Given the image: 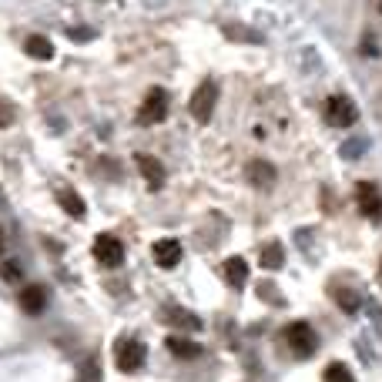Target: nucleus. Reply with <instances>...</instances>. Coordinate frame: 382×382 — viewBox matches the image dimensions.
I'll use <instances>...</instances> for the list:
<instances>
[{
    "label": "nucleus",
    "instance_id": "nucleus-4",
    "mask_svg": "<svg viewBox=\"0 0 382 382\" xmlns=\"http://www.w3.org/2000/svg\"><path fill=\"white\" fill-rule=\"evenodd\" d=\"M94 258L101 262L104 268H118L125 262V245L114 235H98L94 238Z\"/></svg>",
    "mask_w": 382,
    "mask_h": 382
},
{
    "label": "nucleus",
    "instance_id": "nucleus-12",
    "mask_svg": "<svg viewBox=\"0 0 382 382\" xmlns=\"http://www.w3.org/2000/svg\"><path fill=\"white\" fill-rule=\"evenodd\" d=\"M24 51L34 57V61H51L54 57V44L44 37V34H30L24 41Z\"/></svg>",
    "mask_w": 382,
    "mask_h": 382
},
{
    "label": "nucleus",
    "instance_id": "nucleus-15",
    "mask_svg": "<svg viewBox=\"0 0 382 382\" xmlns=\"http://www.w3.org/2000/svg\"><path fill=\"white\" fill-rule=\"evenodd\" d=\"M168 349H171V356H178V359H195L202 352L195 342H188V339H181V335H171V339H168Z\"/></svg>",
    "mask_w": 382,
    "mask_h": 382
},
{
    "label": "nucleus",
    "instance_id": "nucleus-1",
    "mask_svg": "<svg viewBox=\"0 0 382 382\" xmlns=\"http://www.w3.org/2000/svg\"><path fill=\"white\" fill-rule=\"evenodd\" d=\"M168 114V91L165 87H151L141 101V111H138V125L141 127H151L158 121H165Z\"/></svg>",
    "mask_w": 382,
    "mask_h": 382
},
{
    "label": "nucleus",
    "instance_id": "nucleus-8",
    "mask_svg": "<svg viewBox=\"0 0 382 382\" xmlns=\"http://www.w3.org/2000/svg\"><path fill=\"white\" fill-rule=\"evenodd\" d=\"M181 255L184 252H181L178 238H158V242L151 245V258L161 265V268H175V265L181 262Z\"/></svg>",
    "mask_w": 382,
    "mask_h": 382
},
{
    "label": "nucleus",
    "instance_id": "nucleus-6",
    "mask_svg": "<svg viewBox=\"0 0 382 382\" xmlns=\"http://www.w3.org/2000/svg\"><path fill=\"white\" fill-rule=\"evenodd\" d=\"M326 118H329L335 127H352L359 118L356 104L349 101V98H342V94H335V98H329L326 101Z\"/></svg>",
    "mask_w": 382,
    "mask_h": 382
},
{
    "label": "nucleus",
    "instance_id": "nucleus-3",
    "mask_svg": "<svg viewBox=\"0 0 382 382\" xmlns=\"http://www.w3.org/2000/svg\"><path fill=\"white\" fill-rule=\"evenodd\" d=\"M215 101H218V84L215 81H202L195 87V94H191V114H195V121L204 125L211 118V111H215Z\"/></svg>",
    "mask_w": 382,
    "mask_h": 382
},
{
    "label": "nucleus",
    "instance_id": "nucleus-7",
    "mask_svg": "<svg viewBox=\"0 0 382 382\" xmlns=\"http://www.w3.org/2000/svg\"><path fill=\"white\" fill-rule=\"evenodd\" d=\"M285 339H288V346H292L299 356H312V352H315V342H319L308 322H292V326L285 329Z\"/></svg>",
    "mask_w": 382,
    "mask_h": 382
},
{
    "label": "nucleus",
    "instance_id": "nucleus-2",
    "mask_svg": "<svg viewBox=\"0 0 382 382\" xmlns=\"http://www.w3.org/2000/svg\"><path fill=\"white\" fill-rule=\"evenodd\" d=\"M114 362H118L121 372H138L145 365V346L138 339H121L114 346Z\"/></svg>",
    "mask_w": 382,
    "mask_h": 382
},
{
    "label": "nucleus",
    "instance_id": "nucleus-23",
    "mask_svg": "<svg viewBox=\"0 0 382 382\" xmlns=\"http://www.w3.org/2000/svg\"><path fill=\"white\" fill-rule=\"evenodd\" d=\"M379 10H382V0H379Z\"/></svg>",
    "mask_w": 382,
    "mask_h": 382
},
{
    "label": "nucleus",
    "instance_id": "nucleus-13",
    "mask_svg": "<svg viewBox=\"0 0 382 382\" xmlns=\"http://www.w3.org/2000/svg\"><path fill=\"white\" fill-rule=\"evenodd\" d=\"M57 202H61V208H64L71 218H84V215H87V208H84V198H81L77 191H71V188L57 191Z\"/></svg>",
    "mask_w": 382,
    "mask_h": 382
},
{
    "label": "nucleus",
    "instance_id": "nucleus-20",
    "mask_svg": "<svg viewBox=\"0 0 382 382\" xmlns=\"http://www.w3.org/2000/svg\"><path fill=\"white\" fill-rule=\"evenodd\" d=\"M14 118H17L14 104H10V101H3V98H0V127H10V125H14Z\"/></svg>",
    "mask_w": 382,
    "mask_h": 382
},
{
    "label": "nucleus",
    "instance_id": "nucleus-14",
    "mask_svg": "<svg viewBox=\"0 0 382 382\" xmlns=\"http://www.w3.org/2000/svg\"><path fill=\"white\" fill-rule=\"evenodd\" d=\"M225 279H229L231 285H245V282H248V265H245V258L231 255L229 262H225Z\"/></svg>",
    "mask_w": 382,
    "mask_h": 382
},
{
    "label": "nucleus",
    "instance_id": "nucleus-5",
    "mask_svg": "<svg viewBox=\"0 0 382 382\" xmlns=\"http://www.w3.org/2000/svg\"><path fill=\"white\" fill-rule=\"evenodd\" d=\"M356 204L365 218H382V191L372 181H359L356 184Z\"/></svg>",
    "mask_w": 382,
    "mask_h": 382
},
{
    "label": "nucleus",
    "instance_id": "nucleus-16",
    "mask_svg": "<svg viewBox=\"0 0 382 382\" xmlns=\"http://www.w3.org/2000/svg\"><path fill=\"white\" fill-rule=\"evenodd\" d=\"M282 262H285V255H282L279 242H272V245L262 248V265H265V268H282Z\"/></svg>",
    "mask_w": 382,
    "mask_h": 382
},
{
    "label": "nucleus",
    "instance_id": "nucleus-9",
    "mask_svg": "<svg viewBox=\"0 0 382 382\" xmlns=\"http://www.w3.org/2000/svg\"><path fill=\"white\" fill-rule=\"evenodd\" d=\"M245 178L252 181L255 188H272V184H275V168H272V161L255 158V161H248V168H245Z\"/></svg>",
    "mask_w": 382,
    "mask_h": 382
},
{
    "label": "nucleus",
    "instance_id": "nucleus-10",
    "mask_svg": "<svg viewBox=\"0 0 382 382\" xmlns=\"http://www.w3.org/2000/svg\"><path fill=\"white\" fill-rule=\"evenodd\" d=\"M47 306V292L41 288V285H27L21 288V308H24L27 315H41Z\"/></svg>",
    "mask_w": 382,
    "mask_h": 382
},
{
    "label": "nucleus",
    "instance_id": "nucleus-18",
    "mask_svg": "<svg viewBox=\"0 0 382 382\" xmlns=\"http://www.w3.org/2000/svg\"><path fill=\"white\" fill-rule=\"evenodd\" d=\"M335 302H339L342 312H356V308H359V295L352 292V288H335Z\"/></svg>",
    "mask_w": 382,
    "mask_h": 382
},
{
    "label": "nucleus",
    "instance_id": "nucleus-17",
    "mask_svg": "<svg viewBox=\"0 0 382 382\" xmlns=\"http://www.w3.org/2000/svg\"><path fill=\"white\" fill-rule=\"evenodd\" d=\"M322 382H352V372H349V365L332 362V365H326V372H322Z\"/></svg>",
    "mask_w": 382,
    "mask_h": 382
},
{
    "label": "nucleus",
    "instance_id": "nucleus-22",
    "mask_svg": "<svg viewBox=\"0 0 382 382\" xmlns=\"http://www.w3.org/2000/svg\"><path fill=\"white\" fill-rule=\"evenodd\" d=\"M362 54H369V57H372V54H379V47L372 44V37H365V41H362Z\"/></svg>",
    "mask_w": 382,
    "mask_h": 382
},
{
    "label": "nucleus",
    "instance_id": "nucleus-19",
    "mask_svg": "<svg viewBox=\"0 0 382 382\" xmlns=\"http://www.w3.org/2000/svg\"><path fill=\"white\" fill-rule=\"evenodd\" d=\"M171 319H175L178 326H184V329H198V326H202L191 312H181V308H171Z\"/></svg>",
    "mask_w": 382,
    "mask_h": 382
},
{
    "label": "nucleus",
    "instance_id": "nucleus-11",
    "mask_svg": "<svg viewBox=\"0 0 382 382\" xmlns=\"http://www.w3.org/2000/svg\"><path fill=\"white\" fill-rule=\"evenodd\" d=\"M134 165H138V171L145 175V181H148L151 188H158V184L165 181V165H161L158 158H151V154H138Z\"/></svg>",
    "mask_w": 382,
    "mask_h": 382
},
{
    "label": "nucleus",
    "instance_id": "nucleus-21",
    "mask_svg": "<svg viewBox=\"0 0 382 382\" xmlns=\"http://www.w3.org/2000/svg\"><path fill=\"white\" fill-rule=\"evenodd\" d=\"M0 275H3L7 282H21V272H17L14 262H3V265H0Z\"/></svg>",
    "mask_w": 382,
    "mask_h": 382
}]
</instances>
